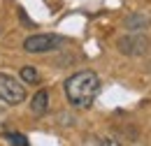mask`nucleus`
<instances>
[{"label": "nucleus", "mask_w": 151, "mask_h": 146, "mask_svg": "<svg viewBox=\"0 0 151 146\" xmlns=\"http://www.w3.org/2000/svg\"><path fill=\"white\" fill-rule=\"evenodd\" d=\"M63 44V37L54 35V33H40V35H30L23 39V49L28 54H47V51H56Z\"/></svg>", "instance_id": "7ed1b4c3"}, {"label": "nucleus", "mask_w": 151, "mask_h": 146, "mask_svg": "<svg viewBox=\"0 0 151 146\" xmlns=\"http://www.w3.org/2000/svg\"><path fill=\"white\" fill-rule=\"evenodd\" d=\"M5 139H7L9 144H14V146H28L26 135H21V132H7V135H5Z\"/></svg>", "instance_id": "6e6552de"}, {"label": "nucleus", "mask_w": 151, "mask_h": 146, "mask_svg": "<svg viewBox=\"0 0 151 146\" xmlns=\"http://www.w3.org/2000/svg\"><path fill=\"white\" fill-rule=\"evenodd\" d=\"M21 79H23V84H37L40 74H37L35 67H23V70H21Z\"/></svg>", "instance_id": "0eeeda50"}, {"label": "nucleus", "mask_w": 151, "mask_h": 146, "mask_svg": "<svg viewBox=\"0 0 151 146\" xmlns=\"http://www.w3.org/2000/svg\"><path fill=\"white\" fill-rule=\"evenodd\" d=\"M100 91V77L91 70L75 72L65 81V95L72 107H91Z\"/></svg>", "instance_id": "f257e3e1"}, {"label": "nucleus", "mask_w": 151, "mask_h": 146, "mask_svg": "<svg viewBox=\"0 0 151 146\" xmlns=\"http://www.w3.org/2000/svg\"><path fill=\"white\" fill-rule=\"evenodd\" d=\"M147 26H149V19H147V16L132 14V16L126 19V28H130V30H144Z\"/></svg>", "instance_id": "423d86ee"}, {"label": "nucleus", "mask_w": 151, "mask_h": 146, "mask_svg": "<svg viewBox=\"0 0 151 146\" xmlns=\"http://www.w3.org/2000/svg\"><path fill=\"white\" fill-rule=\"evenodd\" d=\"M30 109H33V114H37V116H42L44 111L49 109V93L44 91H37L35 95H33V102H30Z\"/></svg>", "instance_id": "39448f33"}, {"label": "nucleus", "mask_w": 151, "mask_h": 146, "mask_svg": "<svg viewBox=\"0 0 151 146\" xmlns=\"http://www.w3.org/2000/svg\"><path fill=\"white\" fill-rule=\"evenodd\" d=\"M0 100L7 102V104H12V107L21 104V102L26 100V88H23V84H21L19 79H14L12 74L0 72Z\"/></svg>", "instance_id": "f03ea898"}, {"label": "nucleus", "mask_w": 151, "mask_h": 146, "mask_svg": "<svg viewBox=\"0 0 151 146\" xmlns=\"http://www.w3.org/2000/svg\"><path fill=\"white\" fill-rule=\"evenodd\" d=\"M119 51L126 56H144L149 51V39L144 35H126L119 39Z\"/></svg>", "instance_id": "20e7f679"}]
</instances>
